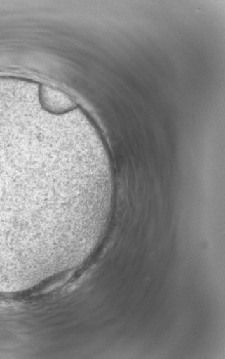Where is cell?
I'll return each mask as SVG.
<instances>
[{"label":"cell","mask_w":225,"mask_h":359,"mask_svg":"<svg viewBox=\"0 0 225 359\" xmlns=\"http://www.w3.org/2000/svg\"><path fill=\"white\" fill-rule=\"evenodd\" d=\"M77 176L72 149L55 133L0 120V244L29 239L66 219Z\"/></svg>","instance_id":"obj_1"}]
</instances>
